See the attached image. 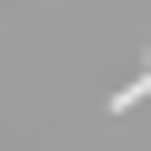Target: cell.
<instances>
[{"label": "cell", "mask_w": 151, "mask_h": 151, "mask_svg": "<svg viewBox=\"0 0 151 151\" xmlns=\"http://www.w3.org/2000/svg\"><path fill=\"white\" fill-rule=\"evenodd\" d=\"M142 94H151V57H142V76H132V85H113V113H132Z\"/></svg>", "instance_id": "6da1fadb"}]
</instances>
